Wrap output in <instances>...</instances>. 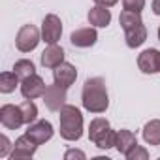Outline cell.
Returning <instances> with one entry per match:
<instances>
[{"mask_svg": "<svg viewBox=\"0 0 160 160\" xmlns=\"http://www.w3.org/2000/svg\"><path fill=\"white\" fill-rule=\"evenodd\" d=\"M158 40H160V27H158Z\"/></svg>", "mask_w": 160, "mask_h": 160, "instance_id": "f1b7e54d", "label": "cell"}, {"mask_svg": "<svg viewBox=\"0 0 160 160\" xmlns=\"http://www.w3.org/2000/svg\"><path fill=\"white\" fill-rule=\"evenodd\" d=\"M81 104L91 113H106L109 108V96L102 77H91L85 81L81 91Z\"/></svg>", "mask_w": 160, "mask_h": 160, "instance_id": "6da1fadb", "label": "cell"}, {"mask_svg": "<svg viewBox=\"0 0 160 160\" xmlns=\"http://www.w3.org/2000/svg\"><path fill=\"white\" fill-rule=\"evenodd\" d=\"M45 89H47L45 87V81H43L38 73H34V75H30V77H27V79H23V81H21V94L27 100H36V98L43 96Z\"/></svg>", "mask_w": 160, "mask_h": 160, "instance_id": "9c48e42d", "label": "cell"}, {"mask_svg": "<svg viewBox=\"0 0 160 160\" xmlns=\"http://www.w3.org/2000/svg\"><path fill=\"white\" fill-rule=\"evenodd\" d=\"M66 91L64 87L53 83V85H47L45 92H43V104L47 106V109L51 111H60L64 106H66Z\"/></svg>", "mask_w": 160, "mask_h": 160, "instance_id": "52a82bcc", "label": "cell"}, {"mask_svg": "<svg viewBox=\"0 0 160 160\" xmlns=\"http://www.w3.org/2000/svg\"><path fill=\"white\" fill-rule=\"evenodd\" d=\"M62 36V21L55 13H47L42 21V42L47 45H53Z\"/></svg>", "mask_w": 160, "mask_h": 160, "instance_id": "5b68a950", "label": "cell"}, {"mask_svg": "<svg viewBox=\"0 0 160 160\" xmlns=\"http://www.w3.org/2000/svg\"><path fill=\"white\" fill-rule=\"evenodd\" d=\"M25 134H27L36 145H43L45 141H49V139L53 138L55 130H53V124H51L49 121H36V122L28 124V128H27Z\"/></svg>", "mask_w": 160, "mask_h": 160, "instance_id": "ba28073f", "label": "cell"}, {"mask_svg": "<svg viewBox=\"0 0 160 160\" xmlns=\"http://www.w3.org/2000/svg\"><path fill=\"white\" fill-rule=\"evenodd\" d=\"M0 122H2V126L8 128V130H19L25 124L21 108L13 106V104H4L0 108Z\"/></svg>", "mask_w": 160, "mask_h": 160, "instance_id": "8992f818", "label": "cell"}, {"mask_svg": "<svg viewBox=\"0 0 160 160\" xmlns=\"http://www.w3.org/2000/svg\"><path fill=\"white\" fill-rule=\"evenodd\" d=\"M13 72L17 73V77L23 81V79H27V77H30V75L36 73V66H34L32 60H28V58H21V60H17V62L13 64Z\"/></svg>", "mask_w": 160, "mask_h": 160, "instance_id": "ffe728a7", "label": "cell"}, {"mask_svg": "<svg viewBox=\"0 0 160 160\" xmlns=\"http://www.w3.org/2000/svg\"><path fill=\"white\" fill-rule=\"evenodd\" d=\"M134 145H138V138L132 130H126V128H121L117 132V138H115V149L121 152V154H126Z\"/></svg>", "mask_w": 160, "mask_h": 160, "instance_id": "e0dca14e", "label": "cell"}, {"mask_svg": "<svg viewBox=\"0 0 160 160\" xmlns=\"http://www.w3.org/2000/svg\"><path fill=\"white\" fill-rule=\"evenodd\" d=\"M58 132L66 141H77L83 136V115L79 108L66 104L58 111Z\"/></svg>", "mask_w": 160, "mask_h": 160, "instance_id": "7a4b0ae2", "label": "cell"}, {"mask_svg": "<svg viewBox=\"0 0 160 160\" xmlns=\"http://www.w3.org/2000/svg\"><path fill=\"white\" fill-rule=\"evenodd\" d=\"M40 42H42V30H38L34 25H23L15 36V47L21 53L34 51Z\"/></svg>", "mask_w": 160, "mask_h": 160, "instance_id": "277c9868", "label": "cell"}, {"mask_svg": "<svg viewBox=\"0 0 160 160\" xmlns=\"http://www.w3.org/2000/svg\"><path fill=\"white\" fill-rule=\"evenodd\" d=\"M138 68L147 75H152V73L160 72V51L152 49V47L141 51L139 57H138Z\"/></svg>", "mask_w": 160, "mask_h": 160, "instance_id": "8fae6325", "label": "cell"}, {"mask_svg": "<svg viewBox=\"0 0 160 160\" xmlns=\"http://www.w3.org/2000/svg\"><path fill=\"white\" fill-rule=\"evenodd\" d=\"M19 108H21V111H23L25 124H32V122L38 121V108H36V104H34L32 100H27V98H25V102H23Z\"/></svg>", "mask_w": 160, "mask_h": 160, "instance_id": "7402d4cb", "label": "cell"}, {"mask_svg": "<svg viewBox=\"0 0 160 160\" xmlns=\"http://www.w3.org/2000/svg\"><path fill=\"white\" fill-rule=\"evenodd\" d=\"M115 138L117 132L111 130V124L108 119L104 117H96L91 121L89 124V139L102 151H108L111 147H115Z\"/></svg>", "mask_w": 160, "mask_h": 160, "instance_id": "3957f363", "label": "cell"}, {"mask_svg": "<svg viewBox=\"0 0 160 160\" xmlns=\"http://www.w3.org/2000/svg\"><path fill=\"white\" fill-rule=\"evenodd\" d=\"M70 42L73 47H92L98 42V32L94 27H83V28H77L70 34Z\"/></svg>", "mask_w": 160, "mask_h": 160, "instance_id": "7c38bea8", "label": "cell"}, {"mask_svg": "<svg viewBox=\"0 0 160 160\" xmlns=\"http://www.w3.org/2000/svg\"><path fill=\"white\" fill-rule=\"evenodd\" d=\"M21 79L17 77V73L12 70V72H2L0 73V92L2 94H10L15 91V87L19 85Z\"/></svg>", "mask_w": 160, "mask_h": 160, "instance_id": "d6986e66", "label": "cell"}, {"mask_svg": "<svg viewBox=\"0 0 160 160\" xmlns=\"http://www.w3.org/2000/svg\"><path fill=\"white\" fill-rule=\"evenodd\" d=\"M87 19L92 27L96 28H106L109 23H111V12L109 8H104V6H94L89 10L87 13Z\"/></svg>", "mask_w": 160, "mask_h": 160, "instance_id": "9a60e30c", "label": "cell"}, {"mask_svg": "<svg viewBox=\"0 0 160 160\" xmlns=\"http://www.w3.org/2000/svg\"><path fill=\"white\" fill-rule=\"evenodd\" d=\"M73 158H77V160H85L87 154H85L83 151H79V149H68V151L64 152V160H73Z\"/></svg>", "mask_w": 160, "mask_h": 160, "instance_id": "484cf974", "label": "cell"}, {"mask_svg": "<svg viewBox=\"0 0 160 160\" xmlns=\"http://www.w3.org/2000/svg\"><path fill=\"white\" fill-rule=\"evenodd\" d=\"M42 66H45V68H57L58 64H62L64 62V49L62 47H58L57 43H53V45H47L45 49H43V53H42Z\"/></svg>", "mask_w": 160, "mask_h": 160, "instance_id": "5bb4252c", "label": "cell"}, {"mask_svg": "<svg viewBox=\"0 0 160 160\" xmlns=\"http://www.w3.org/2000/svg\"><path fill=\"white\" fill-rule=\"evenodd\" d=\"M40 145H36L27 134H23L21 138H17L15 139V143H13V151H12V154H10V158L12 160H21V158H32L34 154H36V149H38Z\"/></svg>", "mask_w": 160, "mask_h": 160, "instance_id": "4fadbf2b", "label": "cell"}, {"mask_svg": "<svg viewBox=\"0 0 160 160\" xmlns=\"http://www.w3.org/2000/svg\"><path fill=\"white\" fill-rule=\"evenodd\" d=\"M119 23H121L122 30H128V28H132L136 25H141L143 19H141V13H138V12H126V10H122V13L119 15Z\"/></svg>", "mask_w": 160, "mask_h": 160, "instance_id": "44dd1931", "label": "cell"}, {"mask_svg": "<svg viewBox=\"0 0 160 160\" xmlns=\"http://www.w3.org/2000/svg\"><path fill=\"white\" fill-rule=\"evenodd\" d=\"M143 139L147 145H160V119H152L143 126Z\"/></svg>", "mask_w": 160, "mask_h": 160, "instance_id": "ac0fdd59", "label": "cell"}, {"mask_svg": "<svg viewBox=\"0 0 160 160\" xmlns=\"http://www.w3.org/2000/svg\"><path fill=\"white\" fill-rule=\"evenodd\" d=\"M124 40H126V45L130 49H136V47H141L147 40V28L145 25H136L128 30H124Z\"/></svg>", "mask_w": 160, "mask_h": 160, "instance_id": "2e32d148", "label": "cell"}, {"mask_svg": "<svg viewBox=\"0 0 160 160\" xmlns=\"http://www.w3.org/2000/svg\"><path fill=\"white\" fill-rule=\"evenodd\" d=\"M12 151H13L12 141L8 139V136H6V134H2V136H0V158L10 156V154H12Z\"/></svg>", "mask_w": 160, "mask_h": 160, "instance_id": "d4e9b609", "label": "cell"}, {"mask_svg": "<svg viewBox=\"0 0 160 160\" xmlns=\"http://www.w3.org/2000/svg\"><path fill=\"white\" fill-rule=\"evenodd\" d=\"M124 156H126V160H147L149 158V151L145 147H141V145H134Z\"/></svg>", "mask_w": 160, "mask_h": 160, "instance_id": "603a6c76", "label": "cell"}, {"mask_svg": "<svg viewBox=\"0 0 160 160\" xmlns=\"http://www.w3.org/2000/svg\"><path fill=\"white\" fill-rule=\"evenodd\" d=\"M122 8L126 12H138L141 13L145 8V0H122Z\"/></svg>", "mask_w": 160, "mask_h": 160, "instance_id": "cb8c5ba5", "label": "cell"}, {"mask_svg": "<svg viewBox=\"0 0 160 160\" xmlns=\"http://www.w3.org/2000/svg\"><path fill=\"white\" fill-rule=\"evenodd\" d=\"M75 79H77V70H75L73 64H70V62L64 60L62 64H58L57 68H53V81L57 85H60L64 89H70L75 83Z\"/></svg>", "mask_w": 160, "mask_h": 160, "instance_id": "30bf717a", "label": "cell"}, {"mask_svg": "<svg viewBox=\"0 0 160 160\" xmlns=\"http://www.w3.org/2000/svg\"><path fill=\"white\" fill-rule=\"evenodd\" d=\"M152 13L160 17V0H152Z\"/></svg>", "mask_w": 160, "mask_h": 160, "instance_id": "83f0119b", "label": "cell"}, {"mask_svg": "<svg viewBox=\"0 0 160 160\" xmlns=\"http://www.w3.org/2000/svg\"><path fill=\"white\" fill-rule=\"evenodd\" d=\"M119 2V0H94V4L96 6H104V8H111Z\"/></svg>", "mask_w": 160, "mask_h": 160, "instance_id": "4316f807", "label": "cell"}]
</instances>
